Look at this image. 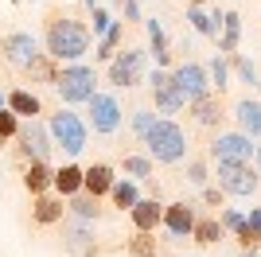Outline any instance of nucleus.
I'll return each instance as SVG.
<instances>
[{
    "mask_svg": "<svg viewBox=\"0 0 261 257\" xmlns=\"http://www.w3.org/2000/svg\"><path fill=\"white\" fill-rule=\"evenodd\" d=\"M164 230L172 238H191V230H195V207L191 203H172L168 211H164Z\"/></svg>",
    "mask_w": 261,
    "mask_h": 257,
    "instance_id": "obj_12",
    "label": "nucleus"
},
{
    "mask_svg": "<svg viewBox=\"0 0 261 257\" xmlns=\"http://www.w3.org/2000/svg\"><path fill=\"white\" fill-rule=\"evenodd\" d=\"M133 257H156V242L148 238V230H137V242L129 246Z\"/></svg>",
    "mask_w": 261,
    "mask_h": 257,
    "instance_id": "obj_33",
    "label": "nucleus"
},
{
    "mask_svg": "<svg viewBox=\"0 0 261 257\" xmlns=\"http://www.w3.org/2000/svg\"><path fill=\"white\" fill-rule=\"evenodd\" d=\"M144 28H148V51H152L156 66H168V63H172V51H168V35H164V23H160V20H144Z\"/></svg>",
    "mask_w": 261,
    "mask_h": 257,
    "instance_id": "obj_17",
    "label": "nucleus"
},
{
    "mask_svg": "<svg viewBox=\"0 0 261 257\" xmlns=\"http://www.w3.org/2000/svg\"><path fill=\"white\" fill-rule=\"evenodd\" d=\"M218 222H222V230H234V234H238L242 226H246V214H242V211H222Z\"/></svg>",
    "mask_w": 261,
    "mask_h": 257,
    "instance_id": "obj_37",
    "label": "nucleus"
},
{
    "mask_svg": "<svg viewBox=\"0 0 261 257\" xmlns=\"http://www.w3.org/2000/svg\"><path fill=\"white\" fill-rule=\"evenodd\" d=\"M82 175H86V171L78 168V164H63V168L55 171V191L78 195V191H82Z\"/></svg>",
    "mask_w": 261,
    "mask_h": 257,
    "instance_id": "obj_20",
    "label": "nucleus"
},
{
    "mask_svg": "<svg viewBox=\"0 0 261 257\" xmlns=\"http://www.w3.org/2000/svg\"><path fill=\"white\" fill-rule=\"evenodd\" d=\"M129 214H133V226H137V230H148V234H152L156 226H160V218H164V211H160L156 199H137Z\"/></svg>",
    "mask_w": 261,
    "mask_h": 257,
    "instance_id": "obj_14",
    "label": "nucleus"
},
{
    "mask_svg": "<svg viewBox=\"0 0 261 257\" xmlns=\"http://www.w3.org/2000/svg\"><path fill=\"white\" fill-rule=\"evenodd\" d=\"M12 133H20V125H16V113L4 106L0 109V137H12Z\"/></svg>",
    "mask_w": 261,
    "mask_h": 257,
    "instance_id": "obj_38",
    "label": "nucleus"
},
{
    "mask_svg": "<svg viewBox=\"0 0 261 257\" xmlns=\"http://www.w3.org/2000/svg\"><path fill=\"white\" fill-rule=\"evenodd\" d=\"M86 4H90V8H94V4H98V0H86Z\"/></svg>",
    "mask_w": 261,
    "mask_h": 257,
    "instance_id": "obj_45",
    "label": "nucleus"
},
{
    "mask_svg": "<svg viewBox=\"0 0 261 257\" xmlns=\"http://www.w3.org/2000/svg\"><path fill=\"white\" fill-rule=\"evenodd\" d=\"M141 140H144V148H148V156H152L156 164H179L187 156V133L168 117H156L152 128H148Z\"/></svg>",
    "mask_w": 261,
    "mask_h": 257,
    "instance_id": "obj_2",
    "label": "nucleus"
},
{
    "mask_svg": "<svg viewBox=\"0 0 261 257\" xmlns=\"http://www.w3.org/2000/svg\"><path fill=\"white\" fill-rule=\"evenodd\" d=\"M4 106H8V97H4V94H0V109H4Z\"/></svg>",
    "mask_w": 261,
    "mask_h": 257,
    "instance_id": "obj_44",
    "label": "nucleus"
},
{
    "mask_svg": "<svg viewBox=\"0 0 261 257\" xmlns=\"http://www.w3.org/2000/svg\"><path fill=\"white\" fill-rule=\"evenodd\" d=\"M117 35H121V20H113L109 23V32L101 35V43H98V59H113V47H117Z\"/></svg>",
    "mask_w": 261,
    "mask_h": 257,
    "instance_id": "obj_32",
    "label": "nucleus"
},
{
    "mask_svg": "<svg viewBox=\"0 0 261 257\" xmlns=\"http://www.w3.org/2000/svg\"><path fill=\"white\" fill-rule=\"evenodd\" d=\"M35 218H39V222H59V218H63V203H59V199H39V203H35Z\"/></svg>",
    "mask_w": 261,
    "mask_h": 257,
    "instance_id": "obj_30",
    "label": "nucleus"
},
{
    "mask_svg": "<svg viewBox=\"0 0 261 257\" xmlns=\"http://www.w3.org/2000/svg\"><path fill=\"white\" fill-rule=\"evenodd\" d=\"M8 109L20 113V117H35L39 113V97L28 94V90H16V94H8Z\"/></svg>",
    "mask_w": 261,
    "mask_h": 257,
    "instance_id": "obj_24",
    "label": "nucleus"
},
{
    "mask_svg": "<svg viewBox=\"0 0 261 257\" xmlns=\"http://www.w3.org/2000/svg\"><path fill=\"white\" fill-rule=\"evenodd\" d=\"M218 187L226 195H238V199H250L253 191H257V183H261V175L250 168V160H242V164H218Z\"/></svg>",
    "mask_w": 261,
    "mask_h": 257,
    "instance_id": "obj_5",
    "label": "nucleus"
},
{
    "mask_svg": "<svg viewBox=\"0 0 261 257\" xmlns=\"http://www.w3.org/2000/svg\"><path fill=\"white\" fill-rule=\"evenodd\" d=\"M238 257H261V253H253V249H242V253Z\"/></svg>",
    "mask_w": 261,
    "mask_h": 257,
    "instance_id": "obj_42",
    "label": "nucleus"
},
{
    "mask_svg": "<svg viewBox=\"0 0 261 257\" xmlns=\"http://www.w3.org/2000/svg\"><path fill=\"white\" fill-rule=\"evenodd\" d=\"M144 78V51L141 47H129V51H117L109 59V82L117 90H129Z\"/></svg>",
    "mask_w": 261,
    "mask_h": 257,
    "instance_id": "obj_7",
    "label": "nucleus"
},
{
    "mask_svg": "<svg viewBox=\"0 0 261 257\" xmlns=\"http://www.w3.org/2000/svg\"><path fill=\"white\" fill-rule=\"evenodd\" d=\"M172 86L184 94V101H195V97L211 94V74H207V66H199V63H184L172 70Z\"/></svg>",
    "mask_w": 261,
    "mask_h": 257,
    "instance_id": "obj_9",
    "label": "nucleus"
},
{
    "mask_svg": "<svg viewBox=\"0 0 261 257\" xmlns=\"http://www.w3.org/2000/svg\"><path fill=\"white\" fill-rule=\"evenodd\" d=\"M23 183H28V191H47V187H55V171L47 168V160H32V168H28V175H23Z\"/></svg>",
    "mask_w": 261,
    "mask_h": 257,
    "instance_id": "obj_21",
    "label": "nucleus"
},
{
    "mask_svg": "<svg viewBox=\"0 0 261 257\" xmlns=\"http://www.w3.org/2000/svg\"><path fill=\"white\" fill-rule=\"evenodd\" d=\"M187 23H191L199 35H207V39H218V28H222V12H203L199 4H191V8H187Z\"/></svg>",
    "mask_w": 261,
    "mask_h": 257,
    "instance_id": "obj_16",
    "label": "nucleus"
},
{
    "mask_svg": "<svg viewBox=\"0 0 261 257\" xmlns=\"http://www.w3.org/2000/svg\"><path fill=\"white\" fill-rule=\"evenodd\" d=\"M125 20H141V8H137V0H125Z\"/></svg>",
    "mask_w": 261,
    "mask_h": 257,
    "instance_id": "obj_41",
    "label": "nucleus"
},
{
    "mask_svg": "<svg viewBox=\"0 0 261 257\" xmlns=\"http://www.w3.org/2000/svg\"><path fill=\"white\" fill-rule=\"evenodd\" d=\"M246 222H250V230H253V234L261 238V207H253V211L246 214Z\"/></svg>",
    "mask_w": 261,
    "mask_h": 257,
    "instance_id": "obj_40",
    "label": "nucleus"
},
{
    "mask_svg": "<svg viewBox=\"0 0 261 257\" xmlns=\"http://www.w3.org/2000/svg\"><path fill=\"white\" fill-rule=\"evenodd\" d=\"M90 28L78 20H55L47 28V55L59 59V63H78L82 55L90 51Z\"/></svg>",
    "mask_w": 261,
    "mask_h": 257,
    "instance_id": "obj_1",
    "label": "nucleus"
},
{
    "mask_svg": "<svg viewBox=\"0 0 261 257\" xmlns=\"http://www.w3.org/2000/svg\"><path fill=\"white\" fill-rule=\"evenodd\" d=\"M234 117H238V128L246 137H261V101L242 97L238 106H234Z\"/></svg>",
    "mask_w": 261,
    "mask_h": 257,
    "instance_id": "obj_15",
    "label": "nucleus"
},
{
    "mask_svg": "<svg viewBox=\"0 0 261 257\" xmlns=\"http://www.w3.org/2000/svg\"><path fill=\"white\" fill-rule=\"evenodd\" d=\"M86 106H90V128L101 133V137H113L121 128V121H125V113H121V106H117L113 94H94Z\"/></svg>",
    "mask_w": 261,
    "mask_h": 257,
    "instance_id": "obj_8",
    "label": "nucleus"
},
{
    "mask_svg": "<svg viewBox=\"0 0 261 257\" xmlns=\"http://www.w3.org/2000/svg\"><path fill=\"white\" fill-rule=\"evenodd\" d=\"M207 74H211V86H218V94H222V90L230 86V63L215 55V59H211V70H207Z\"/></svg>",
    "mask_w": 261,
    "mask_h": 257,
    "instance_id": "obj_31",
    "label": "nucleus"
},
{
    "mask_svg": "<svg viewBox=\"0 0 261 257\" xmlns=\"http://www.w3.org/2000/svg\"><path fill=\"white\" fill-rule=\"evenodd\" d=\"M238 39H242V16H238V12H222V35H218V51H222V55L238 51Z\"/></svg>",
    "mask_w": 261,
    "mask_h": 257,
    "instance_id": "obj_18",
    "label": "nucleus"
},
{
    "mask_svg": "<svg viewBox=\"0 0 261 257\" xmlns=\"http://www.w3.org/2000/svg\"><path fill=\"white\" fill-rule=\"evenodd\" d=\"M222 234H226V230H222V222H218V218H207V222H199V218H195V230H191V238H195V242H203V246L222 242Z\"/></svg>",
    "mask_w": 261,
    "mask_h": 257,
    "instance_id": "obj_25",
    "label": "nucleus"
},
{
    "mask_svg": "<svg viewBox=\"0 0 261 257\" xmlns=\"http://www.w3.org/2000/svg\"><path fill=\"white\" fill-rule=\"evenodd\" d=\"M70 211L82 218V222H90V218H98V195H70Z\"/></svg>",
    "mask_w": 261,
    "mask_h": 257,
    "instance_id": "obj_27",
    "label": "nucleus"
},
{
    "mask_svg": "<svg viewBox=\"0 0 261 257\" xmlns=\"http://www.w3.org/2000/svg\"><path fill=\"white\" fill-rule=\"evenodd\" d=\"M148 90H152V97H156V109L160 113H179V109L187 106L184 101V94L172 86V74L164 70V66H156L152 74H148Z\"/></svg>",
    "mask_w": 261,
    "mask_h": 257,
    "instance_id": "obj_11",
    "label": "nucleus"
},
{
    "mask_svg": "<svg viewBox=\"0 0 261 257\" xmlns=\"http://www.w3.org/2000/svg\"><path fill=\"white\" fill-rule=\"evenodd\" d=\"M187 183H195V187L207 183V164H203V160H191V164H187Z\"/></svg>",
    "mask_w": 261,
    "mask_h": 257,
    "instance_id": "obj_36",
    "label": "nucleus"
},
{
    "mask_svg": "<svg viewBox=\"0 0 261 257\" xmlns=\"http://www.w3.org/2000/svg\"><path fill=\"white\" fill-rule=\"evenodd\" d=\"M152 121H156V113L152 109H137V113H133V128H137V133H148V128H152Z\"/></svg>",
    "mask_w": 261,
    "mask_h": 257,
    "instance_id": "obj_35",
    "label": "nucleus"
},
{
    "mask_svg": "<svg viewBox=\"0 0 261 257\" xmlns=\"http://www.w3.org/2000/svg\"><path fill=\"white\" fill-rule=\"evenodd\" d=\"M109 23H113V16H109V12L101 8V4H94V35H98V39L109 32Z\"/></svg>",
    "mask_w": 261,
    "mask_h": 257,
    "instance_id": "obj_34",
    "label": "nucleus"
},
{
    "mask_svg": "<svg viewBox=\"0 0 261 257\" xmlns=\"http://www.w3.org/2000/svg\"><path fill=\"white\" fill-rule=\"evenodd\" d=\"M55 90L63 101L78 106V101H90V97L98 94V74L90 70V66H63V74H55Z\"/></svg>",
    "mask_w": 261,
    "mask_h": 257,
    "instance_id": "obj_4",
    "label": "nucleus"
},
{
    "mask_svg": "<svg viewBox=\"0 0 261 257\" xmlns=\"http://www.w3.org/2000/svg\"><path fill=\"white\" fill-rule=\"evenodd\" d=\"M0 51H4V59L12 66H32L39 59V39L32 32H12V35L0 39Z\"/></svg>",
    "mask_w": 261,
    "mask_h": 257,
    "instance_id": "obj_10",
    "label": "nucleus"
},
{
    "mask_svg": "<svg viewBox=\"0 0 261 257\" xmlns=\"http://www.w3.org/2000/svg\"><path fill=\"white\" fill-rule=\"evenodd\" d=\"M230 66H234V74H238V78H242L246 86H253V90L261 86V74H257V66H253L250 59H246V55H234V59H230Z\"/></svg>",
    "mask_w": 261,
    "mask_h": 257,
    "instance_id": "obj_28",
    "label": "nucleus"
},
{
    "mask_svg": "<svg viewBox=\"0 0 261 257\" xmlns=\"http://www.w3.org/2000/svg\"><path fill=\"white\" fill-rule=\"evenodd\" d=\"M12 4H16V0H12Z\"/></svg>",
    "mask_w": 261,
    "mask_h": 257,
    "instance_id": "obj_46",
    "label": "nucleus"
},
{
    "mask_svg": "<svg viewBox=\"0 0 261 257\" xmlns=\"http://www.w3.org/2000/svg\"><path fill=\"white\" fill-rule=\"evenodd\" d=\"M109 195H113V203H117L121 211H133V203L141 199V191H137V179H113Z\"/></svg>",
    "mask_w": 261,
    "mask_h": 257,
    "instance_id": "obj_23",
    "label": "nucleus"
},
{
    "mask_svg": "<svg viewBox=\"0 0 261 257\" xmlns=\"http://www.w3.org/2000/svg\"><path fill=\"white\" fill-rule=\"evenodd\" d=\"M187 106H191V113H195L199 125H218V117H222V109H218V97H211V94L195 97V101H187Z\"/></svg>",
    "mask_w": 261,
    "mask_h": 257,
    "instance_id": "obj_22",
    "label": "nucleus"
},
{
    "mask_svg": "<svg viewBox=\"0 0 261 257\" xmlns=\"http://www.w3.org/2000/svg\"><path fill=\"white\" fill-rule=\"evenodd\" d=\"M109 187H113V168H106V164H94V168H86V175H82V191H90V195H106Z\"/></svg>",
    "mask_w": 261,
    "mask_h": 257,
    "instance_id": "obj_19",
    "label": "nucleus"
},
{
    "mask_svg": "<svg viewBox=\"0 0 261 257\" xmlns=\"http://www.w3.org/2000/svg\"><path fill=\"white\" fill-rule=\"evenodd\" d=\"M125 175L129 179H148L152 175V156H125Z\"/></svg>",
    "mask_w": 261,
    "mask_h": 257,
    "instance_id": "obj_29",
    "label": "nucleus"
},
{
    "mask_svg": "<svg viewBox=\"0 0 261 257\" xmlns=\"http://www.w3.org/2000/svg\"><path fill=\"white\" fill-rule=\"evenodd\" d=\"M66 246L74 249V253H94V238H90V230H86V222H82V218L70 226V238H66Z\"/></svg>",
    "mask_w": 261,
    "mask_h": 257,
    "instance_id": "obj_26",
    "label": "nucleus"
},
{
    "mask_svg": "<svg viewBox=\"0 0 261 257\" xmlns=\"http://www.w3.org/2000/svg\"><path fill=\"white\" fill-rule=\"evenodd\" d=\"M47 133H51V140L66 152V156H78V152L86 148V125H82V117H78V113H70V109L51 113Z\"/></svg>",
    "mask_w": 261,
    "mask_h": 257,
    "instance_id": "obj_3",
    "label": "nucleus"
},
{
    "mask_svg": "<svg viewBox=\"0 0 261 257\" xmlns=\"http://www.w3.org/2000/svg\"><path fill=\"white\" fill-rule=\"evenodd\" d=\"M20 140H23V152H28L32 160H47V156H51V144H55L51 133H47L43 125H35V117L20 128Z\"/></svg>",
    "mask_w": 261,
    "mask_h": 257,
    "instance_id": "obj_13",
    "label": "nucleus"
},
{
    "mask_svg": "<svg viewBox=\"0 0 261 257\" xmlns=\"http://www.w3.org/2000/svg\"><path fill=\"white\" fill-rule=\"evenodd\" d=\"M253 160H257V175H261V148H257V152H253Z\"/></svg>",
    "mask_w": 261,
    "mask_h": 257,
    "instance_id": "obj_43",
    "label": "nucleus"
},
{
    "mask_svg": "<svg viewBox=\"0 0 261 257\" xmlns=\"http://www.w3.org/2000/svg\"><path fill=\"white\" fill-rule=\"evenodd\" d=\"M222 195H226L222 187H207V191H203V199H207L211 207H222Z\"/></svg>",
    "mask_w": 261,
    "mask_h": 257,
    "instance_id": "obj_39",
    "label": "nucleus"
},
{
    "mask_svg": "<svg viewBox=\"0 0 261 257\" xmlns=\"http://www.w3.org/2000/svg\"><path fill=\"white\" fill-rule=\"evenodd\" d=\"M253 152H257V144H253V137H246V133H218L215 140H211V160L215 164H242V160H253Z\"/></svg>",
    "mask_w": 261,
    "mask_h": 257,
    "instance_id": "obj_6",
    "label": "nucleus"
}]
</instances>
